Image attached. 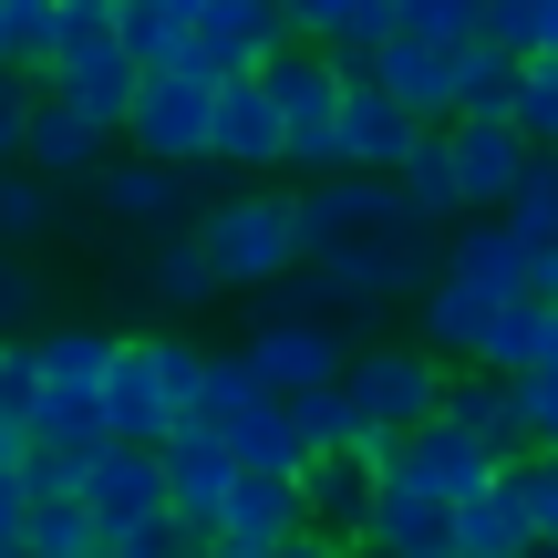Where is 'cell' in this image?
<instances>
[{
  "mask_svg": "<svg viewBox=\"0 0 558 558\" xmlns=\"http://www.w3.org/2000/svg\"><path fill=\"white\" fill-rule=\"evenodd\" d=\"M269 104H279V166L300 186L311 177H341V94H352V62L320 52V41H279L259 62Z\"/></svg>",
  "mask_w": 558,
  "mask_h": 558,
  "instance_id": "cell-1",
  "label": "cell"
},
{
  "mask_svg": "<svg viewBox=\"0 0 558 558\" xmlns=\"http://www.w3.org/2000/svg\"><path fill=\"white\" fill-rule=\"evenodd\" d=\"M197 239H207L228 290H248V300L279 290L300 269V186H239V197H218L197 218Z\"/></svg>",
  "mask_w": 558,
  "mask_h": 558,
  "instance_id": "cell-2",
  "label": "cell"
},
{
  "mask_svg": "<svg viewBox=\"0 0 558 558\" xmlns=\"http://www.w3.org/2000/svg\"><path fill=\"white\" fill-rule=\"evenodd\" d=\"M445 383H456V362L424 352V341H352L341 393H352V414L373 424V435H414V424L445 414Z\"/></svg>",
  "mask_w": 558,
  "mask_h": 558,
  "instance_id": "cell-3",
  "label": "cell"
},
{
  "mask_svg": "<svg viewBox=\"0 0 558 558\" xmlns=\"http://www.w3.org/2000/svg\"><path fill=\"white\" fill-rule=\"evenodd\" d=\"M207 135H218V73L197 62H166V73L135 83V114H124V156H156V166H207Z\"/></svg>",
  "mask_w": 558,
  "mask_h": 558,
  "instance_id": "cell-4",
  "label": "cell"
},
{
  "mask_svg": "<svg viewBox=\"0 0 558 558\" xmlns=\"http://www.w3.org/2000/svg\"><path fill=\"white\" fill-rule=\"evenodd\" d=\"M104 424H114V445H166L186 424V393L166 373V331L114 341V362H104Z\"/></svg>",
  "mask_w": 558,
  "mask_h": 558,
  "instance_id": "cell-5",
  "label": "cell"
},
{
  "mask_svg": "<svg viewBox=\"0 0 558 558\" xmlns=\"http://www.w3.org/2000/svg\"><path fill=\"white\" fill-rule=\"evenodd\" d=\"M135 83H145V62L124 52V32H62V52L41 62V94L73 104V114H94L104 135H124V114H135Z\"/></svg>",
  "mask_w": 558,
  "mask_h": 558,
  "instance_id": "cell-6",
  "label": "cell"
},
{
  "mask_svg": "<svg viewBox=\"0 0 558 558\" xmlns=\"http://www.w3.org/2000/svg\"><path fill=\"white\" fill-rule=\"evenodd\" d=\"M239 352L259 362L269 393H311V383L352 373V331H341V320H311V311H279V300H259V320H248Z\"/></svg>",
  "mask_w": 558,
  "mask_h": 558,
  "instance_id": "cell-7",
  "label": "cell"
},
{
  "mask_svg": "<svg viewBox=\"0 0 558 558\" xmlns=\"http://www.w3.org/2000/svg\"><path fill=\"white\" fill-rule=\"evenodd\" d=\"M414 207H403V186L393 177H311L300 186V259H331V248H352V239H373V228H403Z\"/></svg>",
  "mask_w": 558,
  "mask_h": 558,
  "instance_id": "cell-8",
  "label": "cell"
},
{
  "mask_svg": "<svg viewBox=\"0 0 558 558\" xmlns=\"http://www.w3.org/2000/svg\"><path fill=\"white\" fill-rule=\"evenodd\" d=\"M456 62H465V41L383 32L373 52H362V73H373V83H383V94H393L414 124H456Z\"/></svg>",
  "mask_w": 558,
  "mask_h": 558,
  "instance_id": "cell-9",
  "label": "cell"
},
{
  "mask_svg": "<svg viewBox=\"0 0 558 558\" xmlns=\"http://www.w3.org/2000/svg\"><path fill=\"white\" fill-rule=\"evenodd\" d=\"M156 456H166V507H177L197 538H218V507H228V486H239V456H228V435H218L207 414H186L177 435L156 445Z\"/></svg>",
  "mask_w": 558,
  "mask_h": 558,
  "instance_id": "cell-10",
  "label": "cell"
},
{
  "mask_svg": "<svg viewBox=\"0 0 558 558\" xmlns=\"http://www.w3.org/2000/svg\"><path fill=\"white\" fill-rule=\"evenodd\" d=\"M445 145H456L465 218H507V197H518L527 166H538V145H527L518 124H486V114H456V124H445Z\"/></svg>",
  "mask_w": 558,
  "mask_h": 558,
  "instance_id": "cell-11",
  "label": "cell"
},
{
  "mask_svg": "<svg viewBox=\"0 0 558 558\" xmlns=\"http://www.w3.org/2000/svg\"><path fill=\"white\" fill-rule=\"evenodd\" d=\"M362 548H393V558H456V497H424L403 465H373V527Z\"/></svg>",
  "mask_w": 558,
  "mask_h": 558,
  "instance_id": "cell-12",
  "label": "cell"
},
{
  "mask_svg": "<svg viewBox=\"0 0 558 558\" xmlns=\"http://www.w3.org/2000/svg\"><path fill=\"white\" fill-rule=\"evenodd\" d=\"M21 166H32V177H52L62 197H94V177L114 166V135H104L94 114H73V104L41 94V104H32V135H21Z\"/></svg>",
  "mask_w": 558,
  "mask_h": 558,
  "instance_id": "cell-13",
  "label": "cell"
},
{
  "mask_svg": "<svg viewBox=\"0 0 558 558\" xmlns=\"http://www.w3.org/2000/svg\"><path fill=\"white\" fill-rule=\"evenodd\" d=\"M424 135H435V124H414V114H403V104L352 62V94H341V166H352V177H393Z\"/></svg>",
  "mask_w": 558,
  "mask_h": 558,
  "instance_id": "cell-14",
  "label": "cell"
},
{
  "mask_svg": "<svg viewBox=\"0 0 558 558\" xmlns=\"http://www.w3.org/2000/svg\"><path fill=\"white\" fill-rule=\"evenodd\" d=\"M218 290H228V279H218V259H207L197 228H156V248L135 259V300H145L156 320H197Z\"/></svg>",
  "mask_w": 558,
  "mask_h": 558,
  "instance_id": "cell-15",
  "label": "cell"
},
{
  "mask_svg": "<svg viewBox=\"0 0 558 558\" xmlns=\"http://www.w3.org/2000/svg\"><path fill=\"white\" fill-rule=\"evenodd\" d=\"M497 311H507L497 290H476V279L435 269V279L414 290V341H424V352H445V362H486V331H497Z\"/></svg>",
  "mask_w": 558,
  "mask_h": 558,
  "instance_id": "cell-16",
  "label": "cell"
},
{
  "mask_svg": "<svg viewBox=\"0 0 558 558\" xmlns=\"http://www.w3.org/2000/svg\"><path fill=\"white\" fill-rule=\"evenodd\" d=\"M186 166H156V156H114L94 177V207H104V228H145V239H156V228H186Z\"/></svg>",
  "mask_w": 558,
  "mask_h": 558,
  "instance_id": "cell-17",
  "label": "cell"
},
{
  "mask_svg": "<svg viewBox=\"0 0 558 558\" xmlns=\"http://www.w3.org/2000/svg\"><path fill=\"white\" fill-rule=\"evenodd\" d=\"M207 166L218 177H269L279 166V104L259 73H228L218 83V135H207Z\"/></svg>",
  "mask_w": 558,
  "mask_h": 558,
  "instance_id": "cell-18",
  "label": "cell"
},
{
  "mask_svg": "<svg viewBox=\"0 0 558 558\" xmlns=\"http://www.w3.org/2000/svg\"><path fill=\"white\" fill-rule=\"evenodd\" d=\"M300 527H311L300 476H259V465H239V486H228V507H218V548L228 558H259L279 538H300Z\"/></svg>",
  "mask_w": 558,
  "mask_h": 558,
  "instance_id": "cell-19",
  "label": "cell"
},
{
  "mask_svg": "<svg viewBox=\"0 0 558 558\" xmlns=\"http://www.w3.org/2000/svg\"><path fill=\"white\" fill-rule=\"evenodd\" d=\"M383 465H403V476H414L424 497H476V486L497 476L507 456H497V445H476L465 424H445V414H435V424H414V435H403Z\"/></svg>",
  "mask_w": 558,
  "mask_h": 558,
  "instance_id": "cell-20",
  "label": "cell"
},
{
  "mask_svg": "<svg viewBox=\"0 0 558 558\" xmlns=\"http://www.w3.org/2000/svg\"><path fill=\"white\" fill-rule=\"evenodd\" d=\"M83 507H94V527H124L145 507H166V456L156 445H94L83 456Z\"/></svg>",
  "mask_w": 558,
  "mask_h": 558,
  "instance_id": "cell-21",
  "label": "cell"
},
{
  "mask_svg": "<svg viewBox=\"0 0 558 558\" xmlns=\"http://www.w3.org/2000/svg\"><path fill=\"white\" fill-rule=\"evenodd\" d=\"M456 558H538V527H527V497H518V465L456 497Z\"/></svg>",
  "mask_w": 558,
  "mask_h": 558,
  "instance_id": "cell-22",
  "label": "cell"
},
{
  "mask_svg": "<svg viewBox=\"0 0 558 558\" xmlns=\"http://www.w3.org/2000/svg\"><path fill=\"white\" fill-rule=\"evenodd\" d=\"M445 424H465L476 445H497L507 465L538 456V445H527V414H518V383L486 373V362H456V383H445Z\"/></svg>",
  "mask_w": 558,
  "mask_h": 558,
  "instance_id": "cell-23",
  "label": "cell"
},
{
  "mask_svg": "<svg viewBox=\"0 0 558 558\" xmlns=\"http://www.w3.org/2000/svg\"><path fill=\"white\" fill-rule=\"evenodd\" d=\"M300 507H311L320 538L362 548V527H373V465H362V456H311V465H300Z\"/></svg>",
  "mask_w": 558,
  "mask_h": 558,
  "instance_id": "cell-24",
  "label": "cell"
},
{
  "mask_svg": "<svg viewBox=\"0 0 558 558\" xmlns=\"http://www.w3.org/2000/svg\"><path fill=\"white\" fill-rule=\"evenodd\" d=\"M279 21H290V41H320V52L362 62L383 32H403L393 0H279Z\"/></svg>",
  "mask_w": 558,
  "mask_h": 558,
  "instance_id": "cell-25",
  "label": "cell"
},
{
  "mask_svg": "<svg viewBox=\"0 0 558 558\" xmlns=\"http://www.w3.org/2000/svg\"><path fill=\"white\" fill-rule=\"evenodd\" d=\"M218 435H228V456H239V465H259V476H300V465H311V435H300L290 393H259V403H239V414H228Z\"/></svg>",
  "mask_w": 558,
  "mask_h": 558,
  "instance_id": "cell-26",
  "label": "cell"
},
{
  "mask_svg": "<svg viewBox=\"0 0 558 558\" xmlns=\"http://www.w3.org/2000/svg\"><path fill=\"white\" fill-rule=\"evenodd\" d=\"M393 186H403V207H414L424 228H456V218H465V186H456V145H445V124L393 166Z\"/></svg>",
  "mask_w": 558,
  "mask_h": 558,
  "instance_id": "cell-27",
  "label": "cell"
},
{
  "mask_svg": "<svg viewBox=\"0 0 558 558\" xmlns=\"http://www.w3.org/2000/svg\"><path fill=\"white\" fill-rule=\"evenodd\" d=\"M538 362H558V300H507L497 331H486V373H538Z\"/></svg>",
  "mask_w": 558,
  "mask_h": 558,
  "instance_id": "cell-28",
  "label": "cell"
},
{
  "mask_svg": "<svg viewBox=\"0 0 558 558\" xmlns=\"http://www.w3.org/2000/svg\"><path fill=\"white\" fill-rule=\"evenodd\" d=\"M518 73H527V62L518 52H507V41H465V62H456V114H486V124H507V114H518Z\"/></svg>",
  "mask_w": 558,
  "mask_h": 558,
  "instance_id": "cell-29",
  "label": "cell"
},
{
  "mask_svg": "<svg viewBox=\"0 0 558 558\" xmlns=\"http://www.w3.org/2000/svg\"><path fill=\"white\" fill-rule=\"evenodd\" d=\"M62 218H73V197H62L52 177H32V166H0V239H11V248L52 239Z\"/></svg>",
  "mask_w": 558,
  "mask_h": 558,
  "instance_id": "cell-30",
  "label": "cell"
},
{
  "mask_svg": "<svg viewBox=\"0 0 558 558\" xmlns=\"http://www.w3.org/2000/svg\"><path fill=\"white\" fill-rule=\"evenodd\" d=\"M32 331H52V279L32 248L0 239V341H32Z\"/></svg>",
  "mask_w": 558,
  "mask_h": 558,
  "instance_id": "cell-31",
  "label": "cell"
},
{
  "mask_svg": "<svg viewBox=\"0 0 558 558\" xmlns=\"http://www.w3.org/2000/svg\"><path fill=\"white\" fill-rule=\"evenodd\" d=\"M21 548H32V558H104V527H94L83 497H41L32 527H21Z\"/></svg>",
  "mask_w": 558,
  "mask_h": 558,
  "instance_id": "cell-32",
  "label": "cell"
},
{
  "mask_svg": "<svg viewBox=\"0 0 558 558\" xmlns=\"http://www.w3.org/2000/svg\"><path fill=\"white\" fill-rule=\"evenodd\" d=\"M62 32H73L62 0H0V41H11V62H32V73L62 52Z\"/></svg>",
  "mask_w": 558,
  "mask_h": 558,
  "instance_id": "cell-33",
  "label": "cell"
},
{
  "mask_svg": "<svg viewBox=\"0 0 558 558\" xmlns=\"http://www.w3.org/2000/svg\"><path fill=\"white\" fill-rule=\"evenodd\" d=\"M486 41H507L518 62L558 52V0H486Z\"/></svg>",
  "mask_w": 558,
  "mask_h": 558,
  "instance_id": "cell-34",
  "label": "cell"
},
{
  "mask_svg": "<svg viewBox=\"0 0 558 558\" xmlns=\"http://www.w3.org/2000/svg\"><path fill=\"white\" fill-rule=\"evenodd\" d=\"M186 548H197V527H186L177 507H145V518L104 527V558H186Z\"/></svg>",
  "mask_w": 558,
  "mask_h": 558,
  "instance_id": "cell-35",
  "label": "cell"
},
{
  "mask_svg": "<svg viewBox=\"0 0 558 558\" xmlns=\"http://www.w3.org/2000/svg\"><path fill=\"white\" fill-rule=\"evenodd\" d=\"M507 124H518L538 156H558V52H538V62L518 73V114H507Z\"/></svg>",
  "mask_w": 558,
  "mask_h": 558,
  "instance_id": "cell-36",
  "label": "cell"
},
{
  "mask_svg": "<svg viewBox=\"0 0 558 558\" xmlns=\"http://www.w3.org/2000/svg\"><path fill=\"white\" fill-rule=\"evenodd\" d=\"M507 228H518L527 248H558V156H538V166H527V186L507 197Z\"/></svg>",
  "mask_w": 558,
  "mask_h": 558,
  "instance_id": "cell-37",
  "label": "cell"
},
{
  "mask_svg": "<svg viewBox=\"0 0 558 558\" xmlns=\"http://www.w3.org/2000/svg\"><path fill=\"white\" fill-rule=\"evenodd\" d=\"M259 393H269V383H259V362H248V352H207V403H197L207 424H228L239 403H259Z\"/></svg>",
  "mask_w": 558,
  "mask_h": 558,
  "instance_id": "cell-38",
  "label": "cell"
},
{
  "mask_svg": "<svg viewBox=\"0 0 558 558\" xmlns=\"http://www.w3.org/2000/svg\"><path fill=\"white\" fill-rule=\"evenodd\" d=\"M403 11V32H424V41H476L486 32V0H393Z\"/></svg>",
  "mask_w": 558,
  "mask_h": 558,
  "instance_id": "cell-39",
  "label": "cell"
},
{
  "mask_svg": "<svg viewBox=\"0 0 558 558\" xmlns=\"http://www.w3.org/2000/svg\"><path fill=\"white\" fill-rule=\"evenodd\" d=\"M32 104H41V73H32V62H11V73H0V166H21V135H32Z\"/></svg>",
  "mask_w": 558,
  "mask_h": 558,
  "instance_id": "cell-40",
  "label": "cell"
},
{
  "mask_svg": "<svg viewBox=\"0 0 558 558\" xmlns=\"http://www.w3.org/2000/svg\"><path fill=\"white\" fill-rule=\"evenodd\" d=\"M518 497H527V527H538V548H558V456H518Z\"/></svg>",
  "mask_w": 558,
  "mask_h": 558,
  "instance_id": "cell-41",
  "label": "cell"
},
{
  "mask_svg": "<svg viewBox=\"0 0 558 558\" xmlns=\"http://www.w3.org/2000/svg\"><path fill=\"white\" fill-rule=\"evenodd\" d=\"M518 414H527V445H548V456H558V362L518 373Z\"/></svg>",
  "mask_w": 558,
  "mask_h": 558,
  "instance_id": "cell-42",
  "label": "cell"
},
{
  "mask_svg": "<svg viewBox=\"0 0 558 558\" xmlns=\"http://www.w3.org/2000/svg\"><path fill=\"white\" fill-rule=\"evenodd\" d=\"M32 403H41V352L32 341H0V414L32 424Z\"/></svg>",
  "mask_w": 558,
  "mask_h": 558,
  "instance_id": "cell-43",
  "label": "cell"
},
{
  "mask_svg": "<svg viewBox=\"0 0 558 558\" xmlns=\"http://www.w3.org/2000/svg\"><path fill=\"white\" fill-rule=\"evenodd\" d=\"M21 497H83V456H62V445H32V465H21Z\"/></svg>",
  "mask_w": 558,
  "mask_h": 558,
  "instance_id": "cell-44",
  "label": "cell"
},
{
  "mask_svg": "<svg viewBox=\"0 0 558 558\" xmlns=\"http://www.w3.org/2000/svg\"><path fill=\"white\" fill-rule=\"evenodd\" d=\"M21 527H32V497H21V476H0V558H21Z\"/></svg>",
  "mask_w": 558,
  "mask_h": 558,
  "instance_id": "cell-45",
  "label": "cell"
},
{
  "mask_svg": "<svg viewBox=\"0 0 558 558\" xmlns=\"http://www.w3.org/2000/svg\"><path fill=\"white\" fill-rule=\"evenodd\" d=\"M259 558H352V548L320 538V527H300V538H279V548H259Z\"/></svg>",
  "mask_w": 558,
  "mask_h": 558,
  "instance_id": "cell-46",
  "label": "cell"
},
{
  "mask_svg": "<svg viewBox=\"0 0 558 558\" xmlns=\"http://www.w3.org/2000/svg\"><path fill=\"white\" fill-rule=\"evenodd\" d=\"M21 465H32V424L0 414V476H21Z\"/></svg>",
  "mask_w": 558,
  "mask_h": 558,
  "instance_id": "cell-47",
  "label": "cell"
},
{
  "mask_svg": "<svg viewBox=\"0 0 558 558\" xmlns=\"http://www.w3.org/2000/svg\"><path fill=\"white\" fill-rule=\"evenodd\" d=\"M62 11H73V32H114V21H124V0H62Z\"/></svg>",
  "mask_w": 558,
  "mask_h": 558,
  "instance_id": "cell-48",
  "label": "cell"
},
{
  "mask_svg": "<svg viewBox=\"0 0 558 558\" xmlns=\"http://www.w3.org/2000/svg\"><path fill=\"white\" fill-rule=\"evenodd\" d=\"M186 558H228V548H218V538H197V548H186Z\"/></svg>",
  "mask_w": 558,
  "mask_h": 558,
  "instance_id": "cell-49",
  "label": "cell"
},
{
  "mask_svg": "<svg viewBox=\"0 0 558 558\" xmlns=\"http://www.w3.org/2000/svg\"><path fill=\"white\" fill-rule=\"evenodd\" d=\"M352 558H393V548H352Z\"/></svg>",
  "mask_w": 558,
  "mask_h": 558,
  "instance_id": "cell-50",
  "label": "cell"
},
{
  "mask_svg": "<svg viewBox=\"0 0 558 558\" xmlns=\"http://www.w3.org/2000/svg\"><path fill=\"white\" fill-rule=\"evenodd\" d=\"M0 73H11V41H0Z\"/></svg>",
  "mask_w": 558,
  "mask_h": 558,
  "instance_id": "cell-51",
  "label": "cell"
},
{
  "mask_svg": "<svg viewBox=\"0 0 558 558\" xmlns=\"http://www.w3.org/2000/svg\"><path fill=\"white\" fill-rule=\"evenodd\" d=\"M538 558H558V548H538Z\"/></svg>",
  "mask_w": 558,
  "mask_h": 558,
  "instance_id": "cell-52",
  "label": "cell"
},
{
  "mask_svg": "<svg viewBox=\"0 0 558 558\" xmlns=\"http://www.w3.org/2000/svg\"><path fill=\"white\" fill-rule=\"evenodd\" d=\"M21 558H32V548H21Z\"/></svg>",
  "mask_w": 558,
  "mask_h": 558,
  "instance_id": "cell-53",
  "label": "cell"
}]
</instances>
